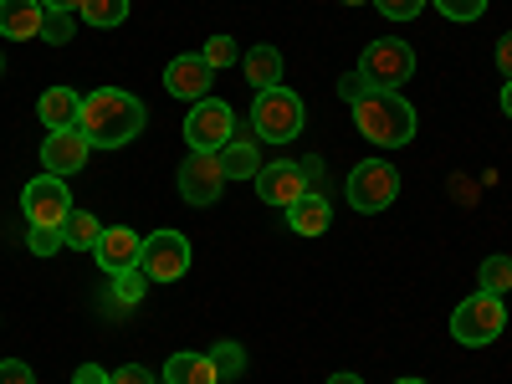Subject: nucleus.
Listing matches in <instances>:
<instances>
[{
  "instance_id": "obj_1",
  "label": "nucleus",
  "mask_w": 512,
  "mask_h": 384,
  "mask_svg": "<svg viewBox=\"0 0 512 384\" xmlns=\"http://www.w3.org/2000/svg\"><path fill=\"white\" fill-rule=\"evenodd\" d=\"M144 123H149V108L134 93H123V88L88 93V98H82V113H77V128L88 134L93 149H123V144H134L144 134Z\"/></svg>"
},
{
  "instance_id": "obj_2",
  "label": "nucleus",
  "mask_w": 512,
  "mask_h": 384,
  "mask_svg": "<svg viewBox=\"0 0 512 384\" xmlns=\"http://www.w3.org/2000/svg\"><path fill=\"white\" fill-rule=\"evenodd\" d=\"M354 123H359V134L379 149H405L415 139V108L400 93H384V88H369L354 103Z\"/></svg>"
},
{
  "instance_id": "obj_3",
  "label": "nucleus",
  "mask_w": 512,
  "mask_h": 384,
  "mask_svg": "<svg viewBox=\"0 0 512 384\" xmlns=\"http://www.w3.org/2000/svg\"><path fill=\"white\" fill-rule=\"evenodd\" d=\"M308 123V108L292 88H272V93H256V108H251V128L262 134L267 144H292Z\"/></svg>"
},
{
  "instance_id": "obj_4",
  "label": "nucleus",
  "mask_w": 512,
  "mask_h": 384,
  "mask_svg": "<svg viewBox=\"0 0 512 384\" xmlns=\"http://www.w3.org/2000/svg\"><path fill=\"white\" fill-rule=\"evenodd\" d=\"M359 72L369 88H384V93H400L405 82L415 77V47L400 36H384V41H369L364 57H359Z\"/></svg>"
},
{
  "instance_id": "obj_5",
  "label": "nucleus",
  "mask_w": 512,
  "mask_h": 384,
  "mask_svg": "<svg viewBox=\"0 0 512 384\" xmlns=\"http://www.w3.org/2000/svg\"><path fill=\"white\" fill-rule=\"evenodd\" d=\"M502 328H507V308H502V297H492V292H472L451 313V338L466 344V349H487L492 338H502Z\"/></svg>"
},
{
  "instance_id": "obj_6",
  "label": "nucleus",
  "mask_w": 512,
  "mask_h": 384,
  "mask_svg": "<svg viewBox=\"0 0 512 384\" xmlns=\"http://www.w3.org/2000/svg\"><path fill=\"white\" fill-rule=\"evenodd\" d=\"M344 195H349V205L359 210V216H379V210H390L395 195H400L395 164H384V159H364V164H354Z\"/></svg>"
},
{
  "instance_id": "obj_7",
  "label": "nucleus",
  "mask_w": 512,
  "mask_h": 384,
  "mask_svg": "<svg viewBox=\"0 0 512 384\" xmlns=\"http://www.w3.org/2000/svg\"><path fill=\"white\" fill-rule=\"evenodd\" d=\"M231 139H236V113H231L221 98H200V103L185 113V144H190L195 154H221Z\"/></svg>"
},
{
  "instance_id": "obj_8",
  "label": "nucleus",
  "mask_w": 512,
  "mask_h": 384,
  "mask_svg": "<svg viewBox=\"0 0 512 384\" xmlns=\"http://www.w3.org/2000/svg\"><path fill=\"white\" fill-rule=\"evenodd\" d=\"M21 210H26V221H31V226L62 231L67 216H72V190H67V180H57V175H36V180L21 190Z\"/></svg>"
},
{
  "instance_id": "obj_9",
  "label": "nucleus",
  "mask_w": 512,
  "mask_h": 384,
  "mask_svg": "<svg viewBox=\"0 0 512 384\" xmlns=\"http://www.w3.org/2000/svg\"><path fill=\"white\" fill-rule=\"evenodd\" d=\"M139 272L149 282H180L190 272V241L180 231H154L144 236V251H139Z\"/></svg>"
},
{
  "instance_id": "obj_10",
  "label": "nucleus",
  "mask_w": 512,
  "mask_h": 384,
  "mask_svg": "<svg viewBox=\"0 0 512 384\" xmlns=\"http://www.w3.org/2000/svg\"><path fill=\"white\" fill-rule=\"evenodd\" d=\"M226 190V169H221V154H190L180 164V195L190 205H216Z\"/></svg>"
},
{
  "instance_id": "obj_11",
  "label": "nucleus",
  "mask_w": 512,
  "mask_h": 384,
  "mask_svg": "<svg viewBox=\"0 0 512 384\" xmlns=\"http://www.w3.org/2000/svg\"><path fill=\"white\" fill-rule=\"evenodd\" d=\"M88 154H93V144L82 128H52L47 144H41V164H47V175H57V180L77 175V169L88 164Z\"/></svg>"
},
{
  "instance_id": "obj_12",
  "label": "nucleus",
  "mask_w": 512,
  "mask_h": 384,
  "mask_svg": "<svg viewBox=\"0 0 512 384\" xmlns=\"http://www.w3.org/2000/svg\"><path fill=\"white\" fill-rule=\"evenodd\" d=\"M210 82H216V67H210L200 52L175 57V62L164 67V88H169V98H190V103H200V98H210Z\"/></svg>"
},
{
  "instance_id": "obj_13",
  "label": "nucleus",
  "mask_w": 512,
  "mask_h": 384,
  "mask_svg": "<svg viewBox=\"0 0 512 384\" xmlns=\"http://www.w3.org/2000/svg\"><path fill=\"white\" fill-rule=\"evenodd\" d=\"M139 251H144V236H134L128 226H103L93 256H98V267L108 277H123V272H134L139 267Z\"/></svg>"
},
{
  "instance_id": "obj_14",
  "label": "nucleus",
  "mask_w": 512,
  "mask_h": 384,
  "mask_svg": "<svg viewBox=\"0 0 512 384\" xmlns=\"http://www.w3.org/2000/svg\"><path fill=\"white\" fill-rule=\"evenodd\" d=\"M256 195H262L267 205H292V200H303L308 195V175H303V164H287V159H277V164H262V175H256Z\"/></svg>"
},
{
  "instance_id": "obj_15",
  "label": "nucleus",
  "mask_w": 512,
  "mask_h": 384,
  "mask_svg": "<svg viewBox=\"0 0 512 384\" xmlns=\"http://www.w3.org/2000/svg\"><path fill=\"white\" fill-rule=\"evenodd\" d=\"M41 0H0V36L6 41H31L41 36Z\"/></svg>"
},
{
  "instance_id": "obj_16",
  "label": "nucleus",
  "mask_w": 512,
  "mask_h": 384,
  "mask_svg": "<svg viewBox=\"0 0 512 384\" xmlns=\"http://www.w3.org/2000/svg\"><path fill=\"white\" fill-rule=\"evenodd\" d=\"M164 384H221V374H216V359L210 354L180 349V354L164 359Z\"/></svg>"
},
{
  "instance_id": "obj_17",
  "label": "nucleus",
  "mask_w": 512,
  "mask_h": 384,
  "mask_svg": "<svg viewBox=\"0 0 512 384\" xmlns=\"http://www.w3.org/2000/svg\"><path fill=\"white\" fill-rule=\"evenodd\" d=\"M241 67H246L251 93H272V88H282V52H277V47H251V52L241 57Z\"/></svg>"
},
{
  "instance_id": "obj_18",
  "label": "nucleus",
  "mask_w": 512,
  "mask_h": 384,
  "mask_svg": "<svg viewBox=\"0 0 512 384\" xmlns=\"http://www.w3.org/2000/svg\"><path fill=\"white\" fill-rule=\"evenodd\" d=\"M328 221H333V210H328L323 195H303V200H292V205H287V226H292V236H323Z\"/></svg>"
},
{
  "instance_id": "obj_19",
  "label": "nucleus",
  "mask_w": 512,
  "mask_h": 384,
  "mask_svg": "<svg viewBox=\"0 0 512 384\" xmlns=\"http://www.w3.org/2000/svg\"><path fill=\"white\" fill-rule=\"evenodd\" d=\"M36 113H41V123H47V134H52V128H77L82 98L72 88H47V93H41V103H36Z\"/></svg>"
},
{
  "instance_id": "obj_20",
  "label": "nucleus",
  "mask_w": 512,
  "mask_h": 384,
  "mask_svg": "<svg viewBox=\"0 0 512 384\" xmlns=\"http://www.w3.org/2000/svg\"><path fill=\"white\" fill-rule=\"evenodd\" d=\"M221 169H226V180H256L262 175V154H256L251 139H231L221 149Z\"/></svg>"
},
{
  "instance_id": "obj_21",
  "label": "nucleus",
  "mask_w": 512,
  "mask_h": 384,
  "mask_svg": "<svg viewBox=\"0 0 512 384\" xmlns=\"http://www.w3.org/2000/svg\"><path fill=\"white\" fill-rule=\"evenodd\" d=\"M98 236H103V226H98L93 210H77V205H72V216H67V226H62V241H67L72 251H93Z\"/></svg>"
},
{
  "instance_id": "obj_22",
  "label": "nucleus",
  "mask_w": 512,
  "mask_h": 384,
  "mask_svg": "<svg viewBox=\"0 0 512 384\" xmlns=\"http://www.w3.org/2000/svg\"><path fill=\"white\" fill-rule=\"evenodd\" d=\"M128 11H134L128 0H82V6H77V21H88V26L108 31V26H123Z\"/></svg>"
},
{
  "instance_id": "obj_23",
  "label": "nucleus",
  "mask_w": 512,
  "mask_h": 384,
  "mask_svg": "<svg viewBox=\"0 0 512 384\" xmlns=\"http://www.w3.org/2000/svg\"><path fill=\"white\" fill-rule=\"evenodd\" d=\"M477 292H492V297H502L507 287H512V256H487L482 262V272H477Z\"/></svg>"
},
{
  "instance_id": "obj_24",
  "label": "nucleus",
  "mask_w": 512,
  "mask_h": 384,
  "mask_svg": "<svg viewBox=\"0 0 512 384\" xmlns=\"http://www.w3.org/2000/svg\"><path fill=\"white\" fill-rule=\"evenodd\" d=\"M210 359H216V374L221 379H241L246 374V349L236 344V338H221V344L210 349Z\"/></svg>"
},
{
  "instance_id": "obj_25",
  "label": "nucleus",
  "mask_w": 512,
  "mask_h": 384,
  "mask_svg": "<svg viewBox=\"0 0 512 384\" xmlns=\"http://www.w3.org/2000/svg\"><path fill=\"white\" fill-rule=\"evenodd\" d=\"M72 36H77V16L72 11H47L41 16V41H47V47H67Z\"/></svg>"
},
{
  "instance_id": "obj_26",
  "label": "nucleus",
  "mask_w": 512,
  "mask_h": 384,
  "mask_svg": "<svg viewBox=\"0 0 512 384\" xmlns=\"http://www.w3.org/2000/svg\"><path fill=\"white\" fill-rule=\"evenodd\" d=\"M144 292H149V277H144L139 267L123 272V277H113V303H118V308H139Z\"/></svg>"
},
{
  "instance_id": "obj_27",
  "label": "nucleus",
  "mask_w": 512,
  "mask_h": 384,
  "mask_svg": "<svg viewBox=\"0 0 512 384\" xmlns=\"http://www.w3.org/2000/svg\"><path fill=\"white\" fill-rule=\"evenodd\" d=\"M431 6L446 21H477V16H487V0H431Z\"/></svg>"
},
{
  "instance_id": "obj_28",
  "label": "nucleus",
  "mask_w": 512,
  "mask_h": 384,
  "mask_svg": "<svg viewBox=\"0 0 512 384\" xmlns=\"http://www.w3.org/2000/svg\"><path fill=\"white\" fill-rule=\"evenodd\" d=\"M369 6H379V16L384 21H415L431 0H369Z\"/></svg>"
},
{
  "instance_id": "obj_29",
  "label": "nucleus",
  "mask_w": 512,
  "mask_h": 384,
  "mask_svg": "<svg viewBox=\"0 0 512 384\" xmlns=\"http://www.w3.org/2000/svg\"><path fill=\"white\" fill-rule=\"evenodd\" d=\"M200 57H205L210 67H216V72H221V67H231V62H236L241 52H236V41H231V36H210Z\"/></svg>"
},
{
  "instance_id": "obj_30",
  "label": "nucleus",
  "mask_w": 512,
  "mask_h": 384,
  "mask_svg": "<svg viewBox=\"0 0 512 384\" xmlns=\"http://www.w3.org/2000/svg\"><path fill=\"white\" fill-rule=\"evenodd\" d=\"M26 246H31V256H57L67 241H62V231H47V226H31L26 231Z\"/></svg>"
},
{
  "instance_id": "obj_31",
  "label": "nucleus",
  "mask_w": 512,
  "mask_h": 384,
  "mask_svg": "<svg viewBox=\"0 0 512 384\" xmlns=\"http://www.w3.org/2000/svg\"><path fill=\"white\" fill-rule=\"evenodd\" d=\"M364 93H369V82H364V72H359V67H354V72H349L344 82H338V98H344L349 108H354V103H359Z\"/></svg>"
},
{
  "instance_id": "obj_32",
  "label": "nucleus",
  "mask_w": 512,
  "mask_h": 384,
  "mask_svg": "<svg viewBox=\"0 0 512 384\" xmlns=\"http://www.w3.org/2000/svg\"><path fill=\"white\" fill-rule=\"evenodd\" d=\"M0 384H36V374H31V364L6 359V364H0Z\"/></svg>"
},
{
  "instance_id": "obj_33",
  "label": "nucleus",
  "mask_w": 512,
  "mask_h": 384,
  "mask_svg": "<svg viewBox=\"0 0 512 384\" xmlns=\"http://www.w3.org/2000/svg\"><path fill=\"white\" fill-rule=\"evenodd\" d=\"M113 384H154V374L139 364H123V369H113Z\"/></svg>"
},
{
  "instance_id": "obj_34",
  "label": "nucleus",
  "mask_w": 512,
  "mask_h": 384,
  "mask_svg": "<svg viewBox=\"0 0 512 384\" xmlns=\"http://www.w3.org/2000/svg\"><path fill=\"white\" fill-rule=\"evenodd\" d=\"M72 384H113V374H108V369H98V364H82V369L72 374Z\"/></svg>"
},
{
  "instance_id": "obj_35",
  "label": "nucleus",
  "mask_w": 512,
  "mask_h": 384,
  "mask_svg": "<svg viewBox=\"0 0 512 384\" xmlns=\"http://www.w3.org/2000/svg\"><path fill=\"white\" fill-rule=\"evenodd\" d=\"M497 67L507 72V82H512V36H502L497 41Z\"/></svg>"
},
{
  "instance_id": "obj_36",
  "label": "nucleus",
  "mask_w": 512,
  "mask_h": 384,
  "mask_svg": "<svg viewBox=\"0 0 512 384\" xmlns=\"http://www.w3.org/2000/svg\"><path fill=\"white\" fill-rule=\"evenodd\" d=\"M77 6H82V0H41V11H72L77 16Z\"/></svg>"
},
{
  "instance_id": "obj_37",
  "label": "nucleus",
  "mask_w": 512,
  "mask_h": 384,
  "mask_svg": "<svg viewBox=\"0 0 512 384\" xmlns=\"http://www.w3.org/2000/svg\"><path fill=\"white\" fill-rule=\"evenodd\" d=\"M502 113L512 118V82H502Z\"/></svg>"
},
{
  "instance_id": "obj_38",
  "label": "nucleus",
  "mask_w": 512,
  "mask_h": 384,
  "mask_svg": "<svg viewBox=\"0 0 512 384\" xmlns=\"http://www.w3.org/2000/svg\"><path fill=\"white\" fill-rule=\"evenodd\" d=\"M328 384H364V379H359V374H333Z\"/></svg>"
},
{
  "instance_id": "obj_39",
  "label": "nucleus",
  "mask_w": 512,
  "mask_h": 384,
  "mask_svg": "<svg viewBox=\"0 0 512 384\" xmlns=\"http://www.w3.org/2000/svg\"><path fill=\"white\" fill-rule=\"evenodd\" d=\"M338 6H369V0H338Z\"/></svg>"
},
{
  "instance_id": "obj_40",
  "label": "nucleus",
  "mask_w": 512,
  "mask_h": 384,
  "mask_svg": "<svg viewBox=\"0 0 512 384\" xmlns=\"http://www.w3.org/2000/svg\"><path fill=\"white\" fill-rule=\"evenodd\" d=\"M395 384H431V379H395Z\"/></svg>"
},
{
  "instance_id": "obj_41",
  "label": "nucleus",
  "mask_w": 512,
  "mask_h": 384,
  "mask_svg": "<svg viewBox=\"0 0 512 384\" xmlns=\"http://www.w3.org/2000/svg\"><path fill=\"white\" fill-rule=\"evenodd\" d=\"M0 72H6V57H0Z\"/></svg>"
}]
</instances>
